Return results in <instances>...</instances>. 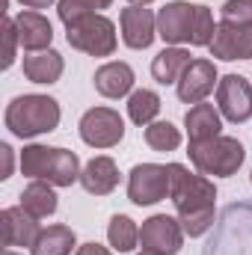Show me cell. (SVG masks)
Returning <instances> with one entry per match:
<instances>
[{
  "instance_id": "obj_1",
  "label": "cell",
  "mask_w": 252,
  "mask_h": 255,
  "mask_svg": "<svg viewBox=\"0 0 252 255\" xmlns=\"http://www.w3.org/2000/svg\"><path fill=\"white\" fill-rule=\"evenodd\" d=\"M169 178H172L169 196L181 214V229L190 238H199L202 232H208V226L214 220L217 190L208 178L190 175L181 163H169Z\"/></svg>"
},
{
  "instance_id": "obj_2",
  "label": "cell",
  "mask_w": 252,
  "mask_h": 255,
  "mask_svg": "<svg viewBox=\"0 0 252 255\" xmlns=\"http://www.w3.org/2000/svg\"><path fill=\"white\" fill-rule=\"evenodd\" d=\"M214 18L208 6H190V3H169L157 15V36L169 45H211L214 39Z\"/></svg>"
},
{
  "instance_id": "obj_3",
  "label": "cell",
  "mask_w": 252,
  "mask_h": 255,
  "mask_svg": "<svg viewBox=\"0 0 252 255\" xmlns=\"http://www.w3.org/2000/svg\"><path fill=\"white\" fill-rule=\"evenodd\" d=\"M21 172L54 187H71L80 178V160L74 151L48 148V145H27L21 154Z\"/></svg>"
},
{
  "instance_id": "obj_4",
  "label": "cell",
  "mask_w": 252,
  "mask_h": 255,
  "mask_svg": "<svg viewBox=\"0 0 252 255\" xmlns=\"http://www.w3.org/2000/svg\"><path fill=\"white\" fill-rule=\"evenodd\" d=\"M57 125H60V104L48 95H18L6 107V128L21 139L51 133Z\"/></svg>"
},
{
  "instance_id": "obj_5",
  "label": "cell",
  "mask_w": 252,
  "mask_h": 255,
  "mask_svg": "<svg viewBox=\"0 0 252 255\" xmlns=\"http://www.w3.org/2000/svg\"><path fill=\"white\" fill-rule=\"evenodd\" d=\"M190 160L202 175L229 178L244 163V145L232 136H214L205 142H190Z\"/></svg>"
},
{
  "instance_id": "obj_6",
  "label": "cell",
  "mask_w": 252,
  "mask_h": 255,
  "mask_svg": "<svg viewBox=\"0 0 252 255\" xmlns=\"http://www.w3.org/2000/svg\"><path fill=\"white\" fill-rule=\"evenodd\" d=\"M65 39L71 48L89 54V57H110L116 51V27L104 15H83L71 24H65Z\"/></svg>"
},
{
  "instance_id": "obj_7",
  "label": "cell",
  "mask_w": 252,
  "mask_h": 255,
  "mask_svg": "<svg viewBox=\"0 0 252 255\" xmlns=\"http://www.w3.org/2000/svg\"><path fill=\"white\" fill-rule=\"evenodd\" d=\"M172 187L169 178V166H157V163H139L130 169V181H127V199L133 205H154L160 199H166V193Z\"/></svg>"
},
{
  "instance_id": "obj_8",
  "label": "cell",
  "mask_w": 252,
  "mask_h": 255,
  "mask_svg": "<svg viewBox=\"0 0 252 255\" xmlns=\"http://www.w3.org/2000/svg\"><path fill=\"white\" fill-rule=\"evenodd\" d=\"M80 136L86 145L92 148H110L125 136V122L116 110L110 107H95L89 113H83L80 119Z\"/></svg>"
},
{
  "instance_id": "obj_9",
  "label": "cell",
  "mask_w": 252,
  "mask_h": 255,
  "mask_svg": "<svg viewBox=\"0 0 252 255\" xmlns=\"http://www.w3.org/2000/svg\"><path fill=\"white\" fill-rule=\"evenodd\" d=\"M217 107L229 122H247L252 116V86L241 74H226L217 83Z\"/></svg>"
},
{
  "instance_id": "obj_10",
  "label": "cell",
  "mask_w": 252,
  "mask_h": 255,
  "mask_svg": "<svg viewBox=\"0 0 252 255\" xmlns=\"http://www.w3.org/2000/svg\"><path fill=\"white\" fill-rule=\"evenodd\" d=\"M139 241H142V250H151V253H160V255H175L181 250V241H184L181 220L157 214V217H151V220L142 223Z\"/></svg>"
},
{
  "instance_id": "obj_11",
  "label": "cell",
  "mask_w": 252,
  "mask_h": 255,
  "mask_svg": "<svg viewBox=\"0 0 252 255\" xmlns=\"http://www.w3.org/2000/svg\"><path fill=\"white\" fill-rule=\"evenodd\" d=\"M208 48L217 60H252V27L220 24Z\"/></svg>"
},
{
  "instance_id": "obj_12",
  "label": "cell",
  "mask_w": 252,
  "mask_h": 255,
  "mask_svg": "<svg viewBox=\"0 0 252 255\" xmlns=\"http://www.w3.org/2000/svg\"><path fill=\"white\" fill-rule=\"evenodd\" d=\"M214 83H220L214 63L211 60H193L178 80V98L184 104H202L214 92Z\"/></svg>"
},
{
  "instance_id": "obj_13",
  "label": "cell",
  "mask_w": 252,
  "mask_h": 255,
  "mask_svg": "<svg viewBox=\"0 0 252 255\" xmlns=\"http://www.w3.org/2000/svg\"><path fill=\"white\" fill-rule=\"evenodd\" d=\"M122 39H125L127 48L133 51H142L154 42L157 36V18L151 15V9H142V6H127L122 9Z\"/></svg>"
},
{
  "instance_id": "obj_14",
  "label": "cell",
  "mask_w": 252,
  "mask_h": 255,
  "mask_svg": "<svg viewBox=\"0 0 252 255\" xmlns=\"http://www.w3.org/2000/svg\"><path fill=\"white\" fill-rule=\"evenodd\" d=\"M0 229H3V244L6 247H33L42 235L36 217L27 214L24 208H6L0 214Z\"/></svg>"
},
{
  "instance_id": "obj_15",
  "label": "cell",
  "mask_w": 252,
  "mask_h": 255,
  "mask_svg": "<svg viewBox=\"0 0 252 255\" xmlns=\"http://www.w3.org/2000/svg\"><path fill=\"white\" fill-rule=\"evenodd\" d=\"M15 27H18V42L24 45V51H45L54 42V27L39 12H21L15 18Z\"/></svg>"
},
{
  "instance_id": "obj_16",
  "label": "cell",
  "mask_w": 252,
  "mask_h": 255,
  "mask_svg": "<svg viewBox=\"0 0 252 255\" xmlns=\"http://www.w3.org/2000/svg\"><path fill=\"white\" fill-rule=\"evenodd\" d=\"M80 184L83 190L92 193V196H107L119 184V172H116V163L110 157H95L83 166L80 172Z\"/></svg>"
},
{
  "instance_id": "obj_17",
  "label": "cell",
  "mask_w": 252,
  "mask_h": 255,
  "mask_svg": "<svg viewBox=\"0 0 252 255\" xmlns=\"http://www.w3.org/2000/svg\"><path fill=\"white\" fill-rule=\"evenodd\" d=\"M133 86V68L127 63H107L95 71V89L104 98H122Z\"/></svg>"
},
{
  "instance_id": "obj_18",
  "label": "cell",
  "mask_w": 252,
  "mask_h": 255,
  "mask_svg": "<svg viewBox=\"0 0 252 255\" xmlns=\"http://www.w3.org/2000/svg\"><path fill=\"white\" fill-rule=\"evenodd\" d=\"M187 122V133L190 142H205V139H214L220 136V113L214 110V104H193L184 116Z\"/></svg>"
},
{
  "instance_id": "obj_19",
  "label": "cell",
  "mask_w": 252,
  "mask_h": 255,
  "mask_svg": "<svg viewBox=\"0 0 252 255\" xmlns=\"http://www.w3.org/2000/svg\"><path fill=\"white\" fill-rule=\"evenodd\" d=\"M24 74L33 83H54L63 74V57L57 51H39L24 57Z\"/></svg>"
},
{
  "instance_id": "obj_20",
  "label": "cell",
  "mask_w": 252,
  "mask_h": 255,
  "mask_svg": "<svg viewBox=\"0 0 252 255\" xmlns=\"http://www.w3.org/2000/svg\"><path fill=\"white\" fill-rule=\"evenodd\" d=\"M190 63L193 60H190V54L184 48H166V51H160L154 57L151 74H154L157 83H175V80H181V74H184V68Z\"/></svg>"
},
{
  "instance_id": "obj_21",
  "label": "cell",
  "mask_w": 252,
  "mask_h": 255,
  "mask_svg": "<svg viewBox=\"0 0 252 255\" xmlns=\"http://www.w3.org/2000/svg\"><path fill=\"white\" fill-rule=\"evenodd\" d=\"M21 208H24L27 214H33L36 220L51 217V214L57 211V193L51 190L48 181H39V178H36L27 190L21 193Z\"/></svg>"
},
{
  "instance_id": "obj_22",
  "label": "cell",
  "mask_w": 252,
  "mask_h": 255,
  "mask_svg": "<svg viewBox=\"0 0 252 255\" xmlns=\"http://www.w3.org/2000/svg\"><path fill=\"white\" fill-rule=\"evenodd\" d=\"M71 247H74V232L68 226H48L33 244V255H71Z\"/></svg>"
},
{
  "instance_id": "obj_23",
  "label": "cell",
  "mask_w": 252,
  "mask_h": 255,
  "mask_svg": "<svg viewBox=\"0 0 252 255\" xmlns=\"http://www.w3.org/2000/svg\"><path fill=\"white\" fill-rule=\"evenodd\" d=\"M127 113L136 125H151V119L160 113V98L151 89H136L127 101Z\"/></svg>"
},
{
  "instance_id": "obj_24",
  "label": "cell",
  "mask_w": 252,
  "mask_h": 255,
  "mask_svg": "<svg viewBox=\"0 0 252 255\" xmlns=\"http://www.w3.org/2000/svg\"><path fill=\"white\" fill-rule=\"evenodd\" d=\"M107 238H110V247H116L119 253H130L139 241V229L133 226V220L125 214H116L110 220V229H107Z\"/></svg>"
},
{
  "instance_id": "obj_25",
  "label": "cell",
  "mask_w": 252,
  "mask_h": 255,
  "mask_svg": "<svg viewBox=\"0 0 252 255\" xmlns=\"http://www.w3.org/2000/svg\"><path fill=\"white\" fill-rule=\"evenodd\" d=\"M145 142L154 151H175L181 145V133L172 122H151L145 128Z\"/></svg>"
},
{
  "instance_id": "obj_26",
  "label": "cell",
  "mask_w": 252,
  "mask_h": 255,
  "mask_svg": "<svg viewBox=\"0 0 252 255\" xmlns=\"http://www.w3.org/2000/svg\"><path fill=\"white\" fill-rule=\"evenodd\" d=\"M110 3H113V0H60L57 12H60L63 24H71V21L83 18V15H98V12L107 9Z\"/></svg>"
},
{
  "instance_id": "obj_27",
  "label": "cell",
  "mask_w": 252,
  "mask_h": 255,
  "mask_svg": "<svg viewBox=\"0 0 252 255\" xmlns=\"http://www.w3.org/2000/svg\"><path fill=\"white\" fill-rule=\"evenodd\" d=\"M223 24L252 27V0H226L223 3Z\"/></svg>"
},
{
  "instance_id": "obj_28",
  "label": "cell",
  "mask_w": 252,
  "mask_h": 255,
  "mask_svg": "<svg viewBox=\"0 0 252 255\" xmlns=\"http://www.w3.org/2000/svg\"><path fill=\"white\" fill-rule=\"evenodd\" d=\"M15 42H18V27L12 18H6L3 21V63H0L3 68L15 63Z\"/></svg>"
},
{
  "instance_id": "obj_29",
  "label": "cell",
  "mask_w": 252,
  "mask_h": 255,
  "mask_svg": "<svg viewBox=\"0 0 252 255\" xmlns=\"http://www.w3.org/2000/svg\"><path fill=\"white\" fill-rule=\"evenodd\" d=\"M0 157H3V172H0V178H9V175H12V148H9V145H0Z\"/></svg>"
},
{
  "instance_id": "obj_30",
  "label": "cell",
  "mask_w": 252,
  "mask_h": 255,
  "mask_svg": "<svg viewBox=\"0 0 252 255\" xmlns=\"http://www.w3.org/2000/svg\"><path fill=\"white\" fill-rule=\"evenodd\" d=\"M77 255H110L101 244H83L80 250H77Z\"/></svg>"
},
{
  "instance_id": "obj_31",
  "label": "cell",
  "mask_w": 252,
  "mask_h": 255,
  "mask_svg": "<svg viewBox=\"0 0 252 255\" xmlns=\"http://www.w3.org/2000/svg\"><path fill=\"white\" fill-rule=\"evenodd\" d=\"M24 6H30V9H45V6H51L54 0H21Z\"/></svg>"
},
{
  "instance_id": "obj_32",
  "label": "cell",
  "mask_w": 252,
  "mask_h": 255,
  "mask_svg": "<svg viewBox=\"0 0 252 255\" xmlns=\"http://www.w3.org/2000/svg\"><path fill=\"white\" fill-rule=\"evenodd\" d=\"M130 3H136V6H145V3H151V0H130Z\"/></svg>"
},
{
  "instance_id": "obj_33",
  "label": "cell",
  "mask_w": 252,
  "mask_h": 255,
  "mask_svg": "<svg viewBox=\"0 0 252 255\" xmlns=\"http://www.w3.org/2000/svg\"><path fill=\"white\" fill-rule=\"evenodd\" d=\"M139 255H160V253H151V250H142Z\"/></svg>"
},
{
  "instance_id": "obj_34",
  "label": "cell",
  "mask_w": 252,
  "mask_h": 255,
  "mask_svg": "<svg viewBox=\"0 0 252 255\" xmlns=\"http://www.w3.org/2000/svg\"><path fill=\"white\" fill-rule=\"evenodd\" d=\"M3 255H15V253H3Z\"/></svg>"
}]
</instances>
